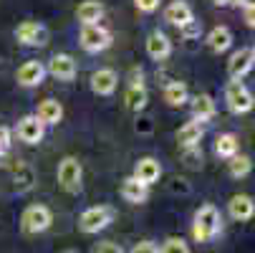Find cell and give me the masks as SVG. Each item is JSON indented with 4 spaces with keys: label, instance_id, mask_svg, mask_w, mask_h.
I'll return each instance as SVG.
<instances>
[{
    "label": "cell",
    "instance_id": "6da1fadb",
    "mask_svg": "<svg viewBox=\"0 0 255 253\" xmlns=\"http://www.w3.org/2000/svg\"><path fill=\"white\" fill-rule=\"evenodd\" d=\"M223 231V221H220V213H217L215 205H202L195 215V223H192V236L200 243L212 241L215 236H220Z\"/></svg>",
    "mask_w": 255,
    "mask_h": 253
},
{
    "label": "cell",
    "instance_id": "7a4b0ae2",
    "mask_svg": "<svg viewBox=\"0 0 255 253\" xmlns=\"http://www.w3.org/2000/svg\"><path fill=\"white\" fill-rule=\"evenodd\" d=\"M225 104L233 114H248L253 106H255V99L250 94V89L240 81V79H233L225 89Z\"/></svg>",
    "mask_w": 255,
    "mask_h": 253
},
{
    "label": "cell",
    "instance_id": "3957f363",
    "mask_svg": "<svg viewBox=\"0 0 255 253\" xmlns=\"http://www.w3.org/2000/svg\"><path fill=\"white\" fill-rule=\"evenodd\" d=\"M51 223H53V215H51V210H48L46 205H30V208H25L23 215H20V226H23V231L30 233V236L48 231Z\"/></svg>",
    "mask_w": 255,
    "mask_h": 253
},
{
    "label": "cell",
    "instance_id": "277c9868",
    "mask_svg": "<svg viewBox=\"0 0 255 253\" xmlns=\"http://www.w3.org/2000/svg\"><path fill=\"white\" fill-rule=\"evenodd\" d=\"M81 177H84V170H81V162L76 157H63L58 162V183L66 193H79Z\"/></svg>",
    "mask_w": 255,
    "mask_h": 253
},
{
    "label": "cell",
    "instance_id": "5b68a950",
    "mask_svg": "<svg viewBox=\"0 0 255 253\" xmlns=\"http://www.w3.org/2000/svg\"><path fill=\"white\" fill-rule=\"evenodd\" d=\"M112 208H106V205H94L89 210L81 213V218H79V228L84 233H99L104 231L109 223H112Z\"/></svg>",
    "mask_w": 255,
    "mask_h": 253
},
{
    "label": "cell",
    "instance_id": "8992f818",
    "mask_svg": "<svg viewBox=\"0 0 255 253\" xmlns=\"http://www.w3.org/2000/svg\"><path fill=\"white\" fill-rule=\"evenodd\" d=\"M81 46H84L89 53H99V51H104V48L112 46V33H109L106 28H101L99 23L84 25V30H81Z\"/></svg>",
    "mask_w": 255,
    "mask_h": 253
},
{
    "label": "cell",
    "instance_id": "52a82bcc",
    "mask_svg": "<svg viewBox=\"0 0 255 253\" xmlns=\"http://www.w3.org/2000/svg\"><path fill=\"white\" fill-rule=\"evenodd\" d=\"M15 132H18L20 142H25V144H38V142L43 139V134H46V124L35 117V114H28V117H23V119L18 122Z\"/></svg>",
    "mask_w": 255,
    "mask_h": 253
},
{
    "label": "cell",
    "instance_id": "ba28073f",
    "mask_svg": "<svg viewBox=\"0 0 255 253\" xmlns=\"http://www.w3.org/2000/svg\"><path fill=\"white\" fill-rule=\"evenodd\" d=\"M119 86V76L114 68H99L91 74V91L99 96H112Z\"/></svg>",
    "mask_w": 255,
    "mask_h": 253
},
{
    "label": "cell",
    "instance_id": "9c48e42d",
    "mask_svg": "<svg viewBox=\"0 0 255 253\" xmlns=\"http://www.w3.org/2000/svg\"><path fill=\"white\" fill-rule=\"evenodd\" d=\"M48 74L56 76L58 81H71L76 76V61L71 58L68 53H56L51 61H48Z\"/></svg>",
    "mask_w": 255,
    "mask_h": 253
},
{
    "label": "cell",
    "instance_id": "30bf717a",
    "mask_svg": "<svg viewBox=\"0 0 255 253\" xmlns=\"http://www.w3.org/2000/svg\"><path fill=\"white\" fill-rule=\"evenodd\" d=\"M15 38L23 46H41V43H46V28L35 20H25L15 28Z\"/></svg>",
    "mask_w": 255,
    "mask_h": 253
},
{
    "label": "cell",
    "instance_id": "8fae6325",
    "mask_svg": "<svg viewBox=\"0 0 255 253\" xmlns=\"http://www.w3.org/2000/svg\"><path fill=\"white\" fill-rule=\"evenodd\" d=\"M253 66H255V61H253L250 48H240V51H235V53L230 56V61H228V74H230V79H243V76L250 74Z\"/></svg>",
    "mask_w": 255,
    "mask_h": 253
},
{
    "label": "cell",
    "instance_id": "7c38bea8",
    "mask_svg": "<svg viewBox=\"0 0 255 253\" xmlns=\"http://www.w3.org/2000/svg\"><path fill=\"white\" fill-rule=\"evenodd\" d=\"M43 76H46V66L41 61H25L15 74L20 86H38L43 81Z\"/></svg>",
    "mask_w": 255,
    "mask_h": 253
},
{
    "label": "cell",
    "instance_id": "4fadbf2b",
    "mask_svg": "<svg viewBox=\"0 0 255 253\" xmlns=\"http://www.w3.org/2000/svg\"><path fill=\"white\" fill-rule=\"evenodd\" d=\"M162 175V165L154 160V157H141L136 165H134V177L144 185H154Z\"/></svg>",
    "mask_w": 255,
    "mask_h": 253
},
{
    "label": "cell",
    "instance_id": "5bb4252c",
    "mask_svg": "<svg viewBox=\"0 0 255 253\" xmlns=\"http://www.w3.org/2000/svg\"><path fill=\"white\" fill-rule=\"evenodd\" d=\"M164 20L172 23V25H177V28H182V25L192 23L195 15H192V8L185 3V0H174V3H169L167 10H164Z\"/></svg>",
    "mask_w": 255,
    "mask_h": 253
},
{
    "label": "cell",
    "instance_id": "9a60e30c",
    "mask_svg": "<svg viewBox=\"0 0 255 253\" xmlns=\"http://www.w3.org/2000/svg\"><path fill=\"white\" fill-rule=\"evenodd\" d=\"M202 134H205V124H202L200 119H192V122H187L185 127H179L177 142H179V147H197L200 139H202Z\"/></svg>",
    "mask_w": 255,
    "mask_h": 253
},
{
    "label": "cell",
    "instance_id": "2e32d148",
    "mask_svg": "<svg viewBox=\"0 0 255 253\" xmlns=\"http://www.w3.org/2000/svg\"><path fill=\"white\" fill-rule=\"evenodd\" d=\"M147 53H149L152 61H164V58L172 53L169 38H167L164 33H159V30L149 33V38H147Z\"/></svg>",
    "mask_w": 255,
    "mask_h": 253
},
{
    "label": "cell",
    "instance_id": "e0dca14e",
    "mask_svg": "<svg viewBox=\"0 0 255 253\" xmlns=\"http://www.w3.org/2000/svg\"><path fill=\"white\" fill-rule=\"evenodd\" d=\"M228 210L235 221H250L255 215V203L250 195H233L228 203Z\"/></svg>",
    "mask_w": 255,
    "mask_h": 253
},
{
    "label": "cell",
    "instance_id": "ac0fdd59",
    "mask_svg": "<svg viewBox=\"0 0 255 253\" xmlns=\"http://www.w3.org/2000/svg\"><path fill=\"white\" fill-rule=\"evenodd\" d=\"M122 198L124 200H129V203H144L149 198V185H144V183H139V180L131 175V177H127L124 183H122Z\"/></svg>",
    "mask_w": 255,
    "mask_h": 253
},
{
    "label": "cell",
    "instance_id": "d6986e66",
    "mask_svg": "<svg viewBox=\"0 0 255 253\" xmlns=\"http://www.w3.org/2000/svg\"><path fill=\"white\" fill-rule=\"evenodd\" d=\"M33 185H35V172H33V167L25 165V162H18V165L13 167V188H15L18 193H28Z\"/></svg>",
    "mask_w": 255,
    "mask_h": 253
},
{
    "label": "cell",
    "instance_id": "ffe728a7",
    "mask_svg": "<svg viewBox=\"0 0 255 253\" xmlns=\"http://www.w3.org/2000/svg\"><path fill=\"white\" fill-rule=\"evenodd\" d=\"M35 117H38L43 124H58L63 119V106L56 101V99H43L38 104V112H35Z\"/></svg>",
    "mask_w": 255,
    "mask_h": 253
},
{
    "label": "cell",
    "instance_id": "44dd1931",
    "mask_svg": "<svg viewBox=\"0 0 255 253\" xmlns=\"http://www.w3.org/2000/svg\"><path fill=\"white\" fill-rule=\"evenodd\" d=\"M207 46H210L215 53H225V51L233 46V33H230V28H225V25L212 28L210 35H207Z\"/></svg>",
    "mask_w": 255,
    "mask_h": 253
},
{
    "label": "cell",
    "instance_id": "7402d4cb",
    "mask_svg": "<svg viewBox=\"0 0 255 253\" xmlns=\"http://www.w3.org/2000/svg\"><path fill=\"white\" fill-rule=\"evenodd\" d=\"M101 15H104V5L96 3V0H84V3L76 8V18H79L84 25H94V23H99Z\"/></svg>",
    "mask_w": 255,
    "mask_h": 253
},
{
    "label": "cell",
    "instance_id": "603a6c76",
    "mask_svg": "<svg viewBox=\"0 0 255 253\" xmlns=\"http://www.w3.org/2000/svg\"><path fill=\"white\" fill-rule=\"evenodd\" d=\"M192 114H195V119H200V122L215 117V101H212L210 94H197V96L192 99Z\"/></svg>",
    "mask_w": 255,
    "mask_h": 253
},
{
    "label": "cell",
    "instance_id": "cb8c5ba5",
    "mask_svg": "<svg viewBox=\"0 0 255 253\" xmlns=\"http://www.w3.org/2000/svg\"><path fill=\"white\" fill-rule=\"evenodd\" d=\"M238 150H240V142H238V137L230 134V132H225V134H220V137L215 139V152H217V157L230 160L233 155H238Z\"/></svg>",
    "mask_w": 255,
    "mask_h": 253
},
{
    "label": "cell",
    "instance_id": "d4e9b609",
    "mask_svg": "<svg viewBox=\"0 0 255 253\" xmlns=\"http://www.w3.org/2000/svg\"><path fill=\"white\" fill-rule=\"evenodd\" d=\"M124 101L131 112H141L147 106V89H144V84H129Z\"/></svg>",
    "mask_w": 255,
    "mask_h": 253
},
{
    "label": "cell",
    "instance_id": "484cf974",
    "mask_svg": "<svg viewBox=\"0 0 255 253\" xmlns=\"http://www.w3.org/2000/svg\"><path fill=\"white\" fill-rule=\"evenodd\" d=\"M187 86L182 84V81H169L164 86V101L169 106H182V104H187Z\"/></svg>",
    "mask_w": 255,
    "mask_h": 253
},
{
    "label": "cell",
    "instance_id": "4316f807",
    "mask_svg": "<svg viewBox=\"0 0 255 253\" xmlns=\"http://www.w3.org/2000/svg\"><path fill=\"white\" fill-rule=\"evenodd\" d=\"M250 170H253L250 157H245V155H233L230 157V175L233 177H245Z\"/></svg>",
    "mask_w": 255,
    "mask_h": 253
},
{
    "label": "cell",
    "instance_id": "83f0119b",
    "mask_svg": "<svg viewBox=\"0 0 255 253\" xmlns=\"http://www.w3.org/2000/svg\"><path fill=\"white\" fill-rule=\"evenodd\" d=\"M182 160H185L187 167H200V165H202L200 144H197V147H182Z\"/></svg>",
    "mask_w": 255,
    "mask_h": 253
},
{
    "label": "cell",
    "instance_id": "f1b7e54d",
    "mask_svg": "<svg viewBox=\"0 0 255 253\" xmlns=\"http://www.w3.org/2000/svg\"><path fill=\"white\" fill-rule=\"evenodd\" d=\"M159 253H190V246L182 238H167Z\"/></svg>",
    "mask_w": 255,
    "mask_h": 253
},
{
    "label": "cell",
    "instance_id": "f546056e",
    "mask_svg": "<svg viewBox=\"0 0 255 253\" xmlns=\"http://www.w3.org/2000/svg\"><path fill=\"white\" fill-rule=\"evenodd\" d=\"M94 253H124V251H122V246H119V243H112V241H101V243H96Z\"/></svg>",
    "mask_w": 255,
    "mask_h": 253
},
{
    "label": "cell",
    "instance_id": "4dcf8cb0",
    "mask_svg": "<svg viewBox=\"0 0 255 253\" xmlns=\"http://www.w3.org/2000/svg\"><path fill=\"white\" fill-rule=\"evenodd\" d=\"M10 129L8 127H0V157L3 155H8V150H10Z\"/></svg>",
    "mask_w": 255,
    "mask_h": 253
},
{
    "label": "cell",
    "instance_id": "1f68e13d",
    "mask_svg": "<svg viewBox=\"0 0 255 253\" xmlns=\"http://www.w3.org/2000/svg\"><path fill=\"white\" fill-rule=\"evenodd\" d=\"M134 5H136V10H141V13H154V10L159 8V0H134Z\"/></svg>",
    "mask_w": 255,
    "mask_h": 253
},
{
    "label": "cell",
    "instance_id": "d6a6232c",
    "mask_svg": "<svg viewBox=\"0 0 255 253\" xmlns=\"http://www.w3.org/2000/svg\"><path fill=\"white\" fill-rule=\"evenodd\" d=\"M131 253H159V248H157L152 241H139V243L131 248Z\"/></svg>",
    "mask_w": 255,
    "mask_h": 253
},
{
    "label": "cell",
    "instance_id": "836d02e7",
    "mask_svg": "<svg viewBox=\"0 0 255 253\" xmlns=\"http://www.w3.org/2000/svg\"><path fill=\"white\" fill-rule=\"evenodd\" d=\"M134 129H136L139 134H149V132L154 129V124H152V119H149V117H139V119H136V124H134Z\"/></svg>",
    "mask_w": 255,
    "mask_h": 253
},
{
    "label": "cell",
    "instance_id": "e575fe53",
    "mask_svg": "<svg viewBox=\"0 0 255 253\" xmlns=\"http://www.w3.org/2000/svg\"><path fill=\"white\" fill-rule=\"evenodd\" d=\"M243 18H245V23H248L250 28H255V3H245V8H243Z\"/></svg>",
    "mask_w": 255,
    "mask_h": 253
},
{
    "label": "cell",
    "instance_id": "d590c367",
    "mask_svg": "<svg viewBox=\"0 0 255 253\" xmlns=\"http://www.w3.org/2000/svg\"><path fill=\"white\" fill-rule=\"evenodd\" d=\"M182 35L185 38H195V35H200V23H187V25H182Z\"/></svg>",
    "mask_w": 255,
    "mask_h": 253
},
{
    "label": "cell",
    "instance_id": "8d00e7d4",
    "mask_svg": "<svg viewBox=\"0 0 255 253\" xmlns=\"http://www.w3.org/2000/svg\"><path fill=\"white\" fill-rule=\"evenodd\" d=\"M172 183H174V185H172V190H182V193H190V185H187V180H179V177H177V180H172Z\"/></svg>",
    "mask_w": 255,
    "mask_h": 253
},
{
    "label": "cell",
    "instance_id": "74e56055",
    "mask_svg": "<svg viewBox=\"0 0 255 253\" xmlns=\"http://www.w3.org/2000/svg\"><path fill=\"white\" fill-rule=\"evenodd\" d=\"M215 5H230V0H212Z\"/></svg>",
    "mask_w": 255,
    "mask_h": 253
},
{
    "label": "cell",
    "instance_id": "f35d334b",
    "mask_svg": "<svg viewBox=\"0 0 255 253\" xmlns=\"http://www.w3.org/2000/svg\"><path fill=\"white\" fill-rule=\"evenodd\" d=\"M230 3H240V5H245V3H248V0H230Z\"/></svg>",
    "mask_w": 255,
    "mask_h": 253
},
{
    "label": "cell",
    "instance_id": "ab89813d",
    "mask_svg": "<svg viewBox=\"0 0 255 253\" xmlns=\"http://www.w3.org/2000/svg\"><path fill=\"white\" fill-rule=\"evenodd\" d=\"M61 253H79V251H74V248H68V251H61Z\"/></svg>",
    "mask_w": 255,
    "mask_h": 253
},
{
    "label": "cell",
    "instance_id": "60d3db41",
    "mask_svg": "<svg viewBox=\"0 0 255 253\" xmlns=\"http://www.w3.org/2000/svg\"><path fill=\"white\" fill-rule=\"evenodd\" d=\"M250 53H253V61H255V46H253V48H250Z\"/></svg>",
    "mask_w": 255,
    "mask_h": 253
}]
</instances>
